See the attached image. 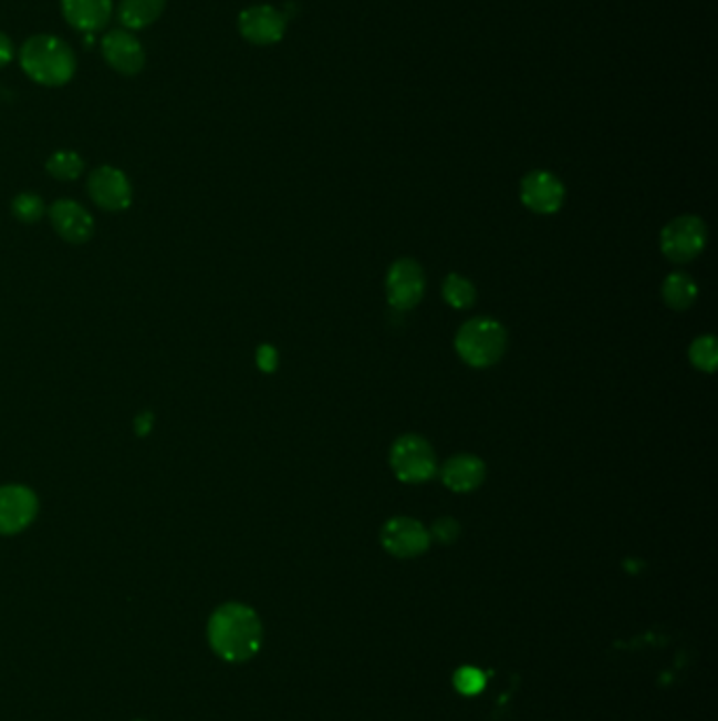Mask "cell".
<instances>
[{
  "instance_id": "4",
  "label": "cell",
  "mask_w": 718,
  "mask_h": 721,
  "mask_svg": "<svg viewBox=\"0 0 718 721\" xmlns=\"http://www.w3.org/2000/svg\"><path fill=\"white\" fill-rule=\"evenodd\" d=\"M391 466L403 483H426L435 477V450L419 435H403L392 445Z\"/></svg>"
},
{
  "instance_id": "21",
  "label": "cell",
  "mask_w": 718,
  "mask_h": 721,
  "mask_svg": "<svg viewBox=\"0 0 718 721\" xmlns=\"http://www.w3.org/2000/svg\"><path fill=\"white\" fill-rule=\"evenodd\" d=\"M689 359L701 372L712 373L717 370V340L712 336H701L689 349Z\"/></svg>"
},
{
  "instance_id": "6",
  "label": "cell",
  "mask_w": 718,
  "mask_h": 721,
  "mask_svg": "<svg viewBox=\"0 0 718 721\" xmlns=\"http://www.w3.org/2000/svg\"><path fill=\"white\" fill-rule=\"evenodd\" d=\"M87 193L100 209L110 214L125 212L133 203L129 175L114 165H102L89 174Z\"/></svg>"
},
{
  "instance_id": "23",
  "label": "cell",
  "mask_w": 718,
  "mask_h": 721,
  "mask_svg": "<svg viewBox=\"0 0 718 721\" xmlns=\"http://www.w3.org/2000/svg\"><path fill=\"white\" fill-rule=\"evenodd\" d=\"M433 536L440 545H451L459 536V524L454 517H440L433 525Z\"/></svg>"
},
{
  "instance_id": "22",
  "label": "cell",
  "mask_w": 718,
  "mask_h": 721,
  "mask_svg": "<svg viewBox=\"0 0 718 721\" xmlns=\"http://www.w3.org/2000/svg\"><path fill=\"white\" fill-rule=\"evenodd\" d=\"M456 686L461 694H477L485 688V678L479 669L466 667V669L457 671Z\"/></svg>"
},
{
  "instance_id": "13",
  "label": "cell",
  "mask_w": 718,
  "mask_h": 721,
  "mask_svg": "<svg viewBox=\"0 0 718 721\" xmlns=\"http://www.w3.org/2000/svg\"><path fill=\"white\" fill-rule=\"evenodd\" d=\"M382 545L400 559L417 557L430 547V532L412 517H394L382 527Z\"/></svg>"
},
{
  "instance_id": "8",
  "label": "cell",
  "mask_w": 718,
  "mask_h": 721,
  "mask_svg": "<svg viewBox=\"0 0 718 721\" xmlns=\"http://www.w3.org/2000/svg\"><path fill=\"white\" fill-rule=\"evenodd\" d=\"M102 58L121 76H135L146 68V49L135 32L114 28L102 39Z\"/></svg>"
},
{
  "instance_id": "5",
  "label": "cell",
  "mask_w": 718,
  "mask_h": 721,
  "mask_svg": "<svg viewBox=\"0 0 718 721\" xmlns=\"http://www.w3.org/2000/svg\"><path fill=\"white\" fill-rule=\"evenodd\" d=\"M706 224L696 216H680L662 230V251L676 264L691 262L706 247Z\"/></svg>"
},
{
  "instance_id": "12",
  "label": "cell",
  "mask_w": 718,
  "mask_h": 721,
  "mask_svg": "<svg viewBox=\"0 0 718 721\" xmlns=\"http://www.w3.org/2000/svg\"><path fill=\"white\" fill-rule=\"evenodd\" d=\"M521 200L533 214L550 216L563 207L565 186L550 172H531L522 177Z\"/></svg>"
},
{
  "instance_id": "2",
  "label": "cell",
  "mask_w": 718,
  "mask_h": 721,
  "mask_svg": "<svg viewBox=\"0 0 718 721\" xmlns=\"http://www.w3.org/2000/svg\"><path fill=\"white\" fill-rule=\"evenodd\" d=\"M23 74L41 87H65L79 68L76 53L55 34H34L20 47Z\"/></svg>"
},
{
  "instance_id": "15",
  "label": "cell",
  "mask_w": 718,
  "mask_h": 721,
  "mask_svg": "<svg viewBox=\"0 0 718 721\" xmlns=\"http://www.w3.org/2000/svg\"><path fill=\"white\" fill-rule=\"evenodd\" d=\"M482 481L485 462L472 454H457L443 466V483L456 494L475 492Z\"/></svg>"
},
{
  "instance_id": "24",
  "label": "cell",
  "mask_w": 718,
  "mask_h": 721,
  "mask_svg": "<svg viewBox=\"0 0 718 721\" xmlns=\"http://www.w3.org/2000/svg\"><path fill=\"white\" fill-rule=\"evenodd\" d=\"M18 55L15 43L11 41V37H7L4 32H0V68H7Z\"/></svg>"
},
{
  "instance_id": "1",
  "label": "cell",
  "mask_w": 718,
  "mask_h": 721,
  "mask_svg": "<svg viewBox=\"0 0 718 721\" xmlns=\"http://www.w3.org/2000/svg\"><path fill=\"white\" fill-rule=\"evenodd\" d=\"M209 646L226 662H247L260 652L263 629L260 616L244 604H223L207 625Z\"/></svg>"
},
{
  "instance_id": "10",
  "label": "cell",
  "mask_w": 718,
  "mask_h": 721,
  "mask_svg": "<svg viewBox=\"0 0 718 721\" xmlns=\"http://www.w3.org/2000/svg\"><path fill=\"white\" fill-rule=\"evenodd\" d=\"M426 291V279L422 266L412 260L403 258L392 264L386 277V298L392 308L396 310H409L417 307Z\"/></svg>"
},
{
  "instance_id": "11",
  "label": "cell",
  "mask_w": 718,
  "mask_h": 721,
  "mask_svg": "<svg viewBox=\"0 0 718 721\" xmlns=\"http://www.w3.org/2000/svg\"><path fill=\"white\" fill-rule=\"evenodd\" d=\"M46 216L51 219L53 230L72 245L87 243L95 233V219L89 214L87 207L72 198H60L51 207H46Z\"/></svg>"
},
{
  "instance_id": "3",
  "label": "cell",
  "mask_w": 718,
  "mask_h": 721,
  "mask_svg": "<svg viewBox=\"0 0 718 721\" xmlns=\"http://www.w3.org/2000/svg\"><path fill=\"white\" fill-rule=\"evenodd\" d=\"M508 347V333L501 323L489 317L466 321L456 336L457 354L470 368L485 370L500 361Z\"/></svg>"
},
{
  "instance_id": "16",
  "label": "cell",
  "mask_w": 718,
  "mask_h": 721,
  "mask_svg": "<svg viewBox=\"0 0 718 721\" xmlns=\"http://www.w3.org/2000/svg\"><path fill=\"white\" fill-rule=\"evenodd\" d=\"M165 9H167V0H121L116 7V18L121 22V28L139 32L158 22Z\"/></svg>"
},
{
  "instance_id": "9",
  "label": "cell",
  "mask_w": 718,
  "mask_h": 721,
  "mask_svg": "<svg viewBox=\"0 0 718 721\" xmlns=\"http://www.w3.org/2000/svg\"><path fill=\"white\" fill-rule=\"evenodd\" d=\"M287 13L272 4H253L240 11L239 32L247 43L268 47L283 41Z\"/></svg>"
},
{
  "instance_id": "25",
  "label": "cell",
  "mask_w": 718,
  "mask_h": 721,
  "mask_svg": "<svg viewBox=\"0 0 718 721\" xmlns=\"http://www.w3.org/2000/svg\"><path fill=\"white\" fill-rule=\"evenodd\" d=\"M258 359H260L261 370H266V372H272L277 368V350L270 349V347H261Z\"/></svg>"
},
{
  "instance_id": "14",
  "label": "cell",
  "mask_w": 718,
  "mask_h": 721,
  "mask_svg": "<svg viewBox=\"0 0 718 721\" xmlns=\"http://www.w3.org/2000/svg\"><path fill=\"white\" fill-rule=\"evenodd\" d=\"M65 23L79 32L95 34L114 16V0H60Z\"/></svg>"
},
{
  "instance_id": "26",
  "label": "cell",
  "mask_w": 718,
  "mask_h": 721,
  "mask_svg": "<svg viewBox=\"0 0 718 721\" xmlns=\"http://www.w3.org/2000/svg\"><path fill=\"white\" fill-rule=\"evenodd\" d=\"M135 721H146V720H135Z\"/></svg>"
},
{
  "instance_id": "17",
  "label": "cell",
  "mask_w": 718,
  "mask_h": 721,
  "mask_svg": "<svg viewBox=\"0 0 718 721\" xmlns=\"http://www.w3.org/2000/svg\"><path fill=\"white\" fill-rule=\"evenodd\" d=\"M662 296H664V302L673 310H687L696 302L697 298V285L689 275H683V272H675L670 275L666 281H664V287H662Z\"/></svg>"
},
{
  "instance_id": "20",
  "label": "cell",
  "mask_w": 718,
  "mask_h": 721,
  "mask_svg": "<svg viewBox=\"0 0 718 721\" xmlns=\"http://www.w3.org/2000/svg\"><path fill=\"white\" fill-rule=\"evenodd\" d=\"M11 214L18 222L23 224H34L39 219L44 218L46 214V205L43 198L39 197L37 193H20L18 197L13 198L11 203Z\"/></svg>"
},
{
  "instance_id": "18",
  "label": "cell",
  "mask_w": 718,
  "mask_h": 721,
  "mask_svg": "<svg viewBox=\"0 0 718 721\" xmlns=\"http://www.w3.org/2000/svg\"><path fill=\"white\" fill-rule=\"evenodd\" d=\"M44 169L60 182H74L85 172V161L74 151H58L46 158Z\"/></svg>"
},
{
  "instance_id": "19",
  "label": "cell",
  "mask_w": 718,
  "mask_h": 721,
  "mask_svg": "<svg viewBox=\"0 0 718 721\" xmlns=\"http://www.w3.org/2000/svg\"><path fill=\"white\" fill-rule=\"evenodd\" d=\"M443 296H445L447 305H451L457 310L470 308L477 302V289H475V285L470 284L466 277L456 275V272L445 279V284H443Z\"/></svg>"
},
{
  "instance_id": "7",
  "label": "cell",
  "mask_w": 718,
  "mask_h": 721,
  "mask_svg": "<svg viewBox=\"0 0 718 721\" xmlns=\"http://www.w3.org/2000/svg\"><path fill=\"white\" fill-rule=\"evenodd\" d=\"M39 515V496L20 483L0 485V536L22 534Z\"/></svg>"
}]
</instances>
